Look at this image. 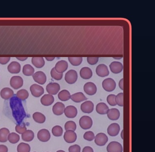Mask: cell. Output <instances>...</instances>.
I'll return each mask as SVG.
<instances>
[{
	"label": "cell",
	"instance_id": "cell-1",
	"mask_svg": "<svg viewBox=\"0 0 155 152\" xmlns=\"http://www.w3.org/2000/svg\"><path fill=\"white\" fill-rule=\"evenodd\" d=\"M9 103L13 116L18 124H20L26 116L21 101L16 96H13L10 99Z\"/></svg>",
	"mask_w": 155,
	"mask_h": 152
},
{
	"label": "cell",
	"instance_id": "cell-2",
	"mask_svg": "<svg viewBox=\"0 0 155 152\" xmlns=\"http://www.w3.org/2000/svg\"><path fill=\"white\" fill-rule=\"evenodd\" d=\"M93 120L90 116H82L79 120V125L84 130L90 129L93 125Z\"/></svg>",
	"mask_w": 155,
	"mask_h": 152
},
{
	"label": "cell",
	"instance_id": "cell-3",
	"mask_svg": "<svg viewBox=\"0 0 155 152\" xmlns=\"http://www.w3.org/2000/svg\"><path fill=\"white\" fill-rule=\"evenodd\" d=\"M102 88L105 91L108 92L113 91L116 88V84L115 82L112 78H107L102 82Z\"/></svg>",
	"mask_w": 155,
	"mask_h": 152
},
{
	"label": "cell",
	"instance_id": "cell-4",
	"mask_svg": "<svg viewBox=\"0 0 155 152\" xmlns=\"http://www.w3.org/2000/svg\"><path fill=\"white\" fill-rule=\"evenodd\" d=\"M78 73L75 70H69L65 75V80L69 84H72L75 83L78 80Z\"/></svg>",
	"mask_w": 155,
	"mask_h": 152
},
{
	"label": "cell",
	"instance_id": "cell-5",
	"mask_svg": "<svg viewBox=\"0 0 155 152\" xmlns=\"http://www.w3.org/2000/svg\"><path fill=\"white\" fill-rule=\"evenodd\" d=\"M23 84V80L19 76H14L10 80V85L15 89H18L21 88Z\"/></svg>",
	"mask_w": 155,
	"mask_h": 152
},
{
	"label": "cell",
	"instance_id": "cell-6",
	"mask_svg": "<svg viewBox=\"0 0 155 152\" xmlns=\"http://www.w3.org/2000/svg\"><path fill=\"white\" fill-rule=\"evenodd\" d=\"M30 91L33 96L39 97L44 93V89L43 87L37 84H33L30 87Z\"/></svg>",
	"mask_w": 155,
	"mask_h": 152
},
{
	"label": "cell",
	"instance_id": "cell-7",
	"mask_svg": "<svg viewBox=\"0 0 155 152\" xmlns=\"http://www.w3.org/2000/svg\"><path fill=\"white\" fill-rule=\"evenodd\" d=\"M37 138L41 142H48L51 138L50 133L49 130L45 128L41 129L38 133Z\"/></svg>",
	"mask_w": 155,
	"mask_h": 152
},
{
	"label": "cell",
	"instance_id": "cell-8",
	"mask_svg": "<svg viewBox=\"0 0 155 152\" xmlns=\"http://www.w3.org/2000/svg\"><path fill=\"white\" fill-rule=\"evenodd\" d=\"M108 141V137L107 135L104 133H100L97 134L95 137V143L99 146L105 145Z\"/></svg>",
	"mask_w": 155,
	"mask_h": 152
},
{
	"label": "cell",
	"instance_id": "cell-9",
	"mask_svg": "<svg viewBox=\"0 0 155 152\" xmlns=\"http://www.w3.org/2000/svg\"><path fill=\"white\" fill-rule=\"evenodd\" d=\"M107 152H123V146L117 141H112L107 146Z\"/></svg>",
	"mask_w": 155,
	"mask_h": 152
},
{
	"label": "cell",
	"instance_id": "cell-10",
	"mask_svg": "<svg viewBox=\"0 0 155 152\" xmlns=\"http://www.w3.org/2000/svg\"><path fill=\"white\" fill-rule=\"evenodd\" d=\"M61 89L60 84L57 82H50L46 87L47 92L49 94L55 95L58 93Z\"/></svg>",
	"mask_w": 155,
	"mask_h": 152
},
{
	"label": "cell",
	"instance_id": "cell-11",
	"mask_svg": "<svg viewBox=\"0 0 155 152\" xmlns=\"http://www.w3.org/2000/svg\"><path fill=\"white\" fill-rule=\"evenodd\" d=\"M32 76L35 81L41 85L45 84L47 81V76L42 71H38L35 72L33 74Z\"/></svg>",
	"mask_w": 155,
	"mask_h": 152
},
{
	"label": "cell",
	"instance_id": "cell-12",
	"mask_svg": "<svg viewBox=\"0 0 155 152\" xmlns=\"http://www.w3.org/2000/svg\"><path fill=\"white\" fill-rule=\"evenodd\" d=\"M84 90L88 95H93L96 93L97 88L93 82H88L84 86Z\"/></svg>",
	"mask_w": 155,
	"mask_h": 152
},
{
	"label": "cell",
	"instance_id": "cell-13",
	"mask_svg": "<svg viewBox=\"0 0 155 152\" xmlns=\"http://www.w3.org/2000/svg\"><path fill=\"white\" fill-rule=\"evenodd\" d=\"M64 138L67 143H74L77 140V135L74 131L68 130L64 134Z\"/></svg>",
	"mask_w": 155,
	"mask_h": 152
},
{
	"label": "cell",
	"instance_id": "cell-14",
	"mask_svg": "<svg viewBox=\"0 0 155 152\" xmlns=\"http://www.w3.org/2000/svg\"><path fill=\"white\" fill-rule=\"evenodd\" d=\"M96 72L97 76L101 77H104L109 75V71L107 66L104 64H101L97 66L96 69Z\"/></svg>",
	"mask_w": 155,
	"mask_h": 152
},
{
	"label": "cell",
	"instance_id": "cell-15",
	"mask_svg": "<svg viewBox=\"0 0 155 152\" xmlns=\"http://www.w3.org/2000/svg\"><path fill=\"white\" fill-rule=\"evenodd\" d=\"M64 113L68 118H74L78 115V110L74 106L69 105L65 108Z\"/></svg>",
	"mask_w": 155,
	"mask_h": 152
},
{
	"label": "cell",
	"instance_id": "cell-16",
	"mask_svg": "<svg viewBox=\"0 0 155 152\" xmlns=\"http://www.w3.org/2000/svg\"><path fill=\"white\" fill-rule=\"evenodd\" d=\"M120 127L117 123H112L107 128V133L111 137H115L119 134Z\"/></svg>",
	"mask_w": 155,
	"mask_h": 152
},
{
	"label": "cell",
	"instance_id": "cell-17",
	"mask_svg": "<svg viewBox=\"0 0 155 152\" xmlns=\"http://www.w3.org/2000/svg\"><path fill=\"white\" fill-rule=\"evenodd\" d=\"M81 109L84 113H91L94 111V103L91 101H85L81 105Z\"/></svg>",
	"mask_w": 155,
	"mask_h": 152
},
{
	"label": "cell",
	"instance_id": "cell-18",
	"mask_svg": "<svg viewBox=\"0 0 155 152\" xmlns=\"http://www.w3.org/2000/svg\"><path fill=\"white\" fill-rule=\"evenodd\" d=\"M65 105L63 103L58 102L55 103L52 107V112L56 116H61L64 113Z\"/></svg>",
	"mask_w": 155,
	"mask_h": 152
},
{
	"label": "cell",
	"instance_id": "cell-19",
	"mask_svg": "<svg viewBox=\"0 0 155 152\" xmlns=\"http://www.w3.org/2000/svg\"><path fill=\"white\" fill-rule=\"evenodd\" d=\"M110 68L112 73L119 74L123 71L124 66L122 63L119 62L114 61L111 63Z\"/></svg>",
	"mask_w": 155,
	"mask_h": 152
},
{
	"label": "cell",
	"instance_id": "cell-20",
	"mask_svg": "<svg viewBox=\"0 0 155 152\" xmlns=\"http://www.w3.org/2000/svg\"><path fill=\"white\" fill-rule=\"evenodd\" d=\"M68 66L67 62L65 60H61L56 63L54 68L56 72L63 74V73L67 70Z\"/></svg>",
	"mask_w": 155,
	"mask_h": 152
},
{
	"label": "cell",
	"instance_id": "cell-21",
	"mask_svg": "<svg viewBox=\"0 0 155 152\" xmlns=\"http://www.w3.org/2000/svg\"><path fill=\"white\" fill-rule=\"evenodd\" d=\"M54 97L50 94H45L42 96L40 99V102L43 105L45 106H49L51 105L54 103Z\"/></svg>",
	"mask_w": 155,
	"mask_h": 152
},
{
	"label": "cell",
	"instance_id": "cell-22",
	"mask_svg": "<svg viewBox=\"0 0 155 152\" xmlns=\"http://www.w3.org/2000/svg\"><path fill=\"white\" fill-rule=\"evenodd\" d=\"M14 95V92L9 88H5L1 90L0 95L3 99L7 100L12 98Z\"/></svg>",
	"mask_w": 155,
	"mask_h": 152
},
{
	"label": "cell",
	"instance_id": "cell-23",
	"mask_svg": "<svg viewBox=\"0 0 155 152\" xmlns=\"http://www.w3.org/2000/svg\"><path fill=\"white\" fill-rule=\"evenodd\" d=\"M8 71L12 74H18L21 71V65L18 62H12L7 67Z\"/></svg>",
	"mask_w": 155,
	"mask_h": 152
},
{
	"label": "cell",
	"instance_id": "cell-24",
	"mask_svg": "<svg viewBox=\"0 0 155 152\" xmlns=\"http://www.w3.org/2000/svg\"><path fill=\"white\" fill-rule=\"evenodd\" d=\"M107 114L108 118L111 121L118 120L120 115V112L117 108H111L110 109H109Z\"/></svg>",
	"mask_w": 155,
	"mask_h": 152
},
{
	"label": "cell",
	"instance_id": "cell-25",
	"mask_svg": "<svg viewBox=\"0 0 155 152\" xmlns=\"http://www.w3.org/2000/svg\"><path fill=\"white\" fill-rule=\"evenodd\" d=\"M80 75L82 79H91L93 76L91 69L88 67H84L81 68L80 72Z\"/></svg>",
	"mask_w": 155,
	"mask_h": 152
},
{
	"label": "cell",
	"instance_id": "cell-26",
	"mask_svg": "<svg viewBox=\"0 0 155 152\" xmlns=\"http://www.w3.org/2000/svg\"><path fill=\"white\" fill-rule=\"evenodd\" d=\"M108 106L107 105V104L104 103H98L96 106V110L97 112L100 115H105L107 114L108 111L109 110Z\"/></svg>",
	"mask_w": 155,
	"mask_h": 152
},
{
	"label": "cell",
	"instance_id": "cell-27",
	"mask_svg": "<svg viewBox=\"0 0 155 152\" xmlns=\"http://www.w3.org/2000/svg\"><path fill=\"white\" fill-rule=\"evenodd\" d=\"M71 99L75 103H80L82 101L87 100V98L81 92L76 93L71 95Z\"/></svg>",
	"mask_w": 155,
	"mask_h": 152
},
{
	"label": "cell",
	"instance_id": "cell-28",
	"mask_svg": "<svg viewBox=\"0 0 155 152\" xmlns=\"http://www.w3.org/2000/svg\"><path fill=\"white\" fill-rule=\"evenodd\" d=\"M35 134L32 130H28L21 134L22 140L26 142H30L34 139Z\"/></svg>",
	"mask_w": 155,
	"mask_h": 152
},
{
	"label": "cell",
	"instance_id": "cell-29",
	"mask_svg": "<svg viewBox=\"0 0 155 152\" xmlns=\"http://www.w3.org/2000/svg\"><path fill=\"white\" fill-rule=\"evenodd\" d=\"M31 62L37 68H42L45 65V60L43 57H33Z\"/></svg>",
	"mask_w": 155,
	"mask_h": 152
},
{
	"label": "cell",
	"instance_id": "cell-30",
	"mask_svg": "<svg viewBox=\"0 0 155 152\" xmlns=\"http://www.w3.org/2000/svg\"><path fill=\"white\" fill-rule=\"evenodd\" d=\"M9 134L10 132L8 128H3L0 129V142L4 143L7 142Z\"/></svg>",
	"mask_w": 155,
	"mask_h": 152
},
{
	"label": "cell",
	"instance_id": "cell-31",
	"mask_svg": "<svg viewBox=\"0 0 155 152\" xmlns=\"http://www.w3.org/2000/svg\"><path fill=\"white\" fill-rule=\"evenodd\" d=\"M33 118L35 121L38 124H43L45 122L46 117L41 112H35L33 114Z\"/></svg>",
	"mask_w": 155,
	"mask_h": 152
},
{
	"label": "cell",
	"instance_id": "cell-32",
	"mask_svg": "<svg viewBox=\"0 0 155 152\" xmlns=\"http://www.w3.org/2000/svg\"><path fill=\"white\" fill-rule=\"evenodd\" d=\"M59 99L62 101H66L71 98V94L69 91L67 90H63L61 91L58 95Z\"/></svg>",
	"mask_w": 155,
	"mask_h": 152
},
{
	"label": "cell",
	"instance_id": "cell-33",
	"mask_svg": "<svg viewBox=\"0 0 155 152\" xmlns=\"http://www.w3.org/2000/svg\"><path fill=\"white\" fill-rule=\"evenodd\" d=\"M35 72V69L30 64H26L23 66L22 73L25 76H33Z\"/></svg>",
	"mask_w": 155,
	"mask_h": 152
},
{
	"label": "cell",
	"instance_id": "cell-34",
	"mask_svg": "<svg viewBox=\"0 0 155 152\" xmlns=\"http://www.w3.org/2000/svg\"><path fill=\"white\" fill-rule=\"evenodd\" d=\"M29 93L27 90L21 89L17 92L16 96L21 100H25L29 97Z\"/></svg>",
	"mask_w": 155,
	"mask_h": 152
},
{
	"label": "cell",
	"instance_id": "cell-35",
	"mask_svg": "<svg viewBox=\"0 0 155 152\" xmlns=\"http://www.w3.org/2000/svg\"><path fill=\"white\" fill-rule=\"evenodd\" d=\"M18 152H30L31 147L28 144L21 142L18 145Z\"/></svg>",
	"mask_w": 155,
	"mask_h": 152
},
{
	"label": "cell",
	"instance_id": "cell-36",
	"mask_svg": "<svg viewBox=\"0 0 155 152\" xmlns=\"http://www.w3.org/2000/svg\"><path fill=\"white\" fill-rule=\"evenodd\" d=\"M8 140L11 144L17 143L20 141V136L15 133H11L9 134L8 137Z\"/></svg>",
	"mask_w": 155,
	"mask_h": 152
},
{
	"label": "cell",
	"instance_id": "cell-37",
	"mask_svg": "<svg viewBox=\"0 0 155 152\" xmlns=\"http://www.w3.org/2000/svg\"><path fill=\"white\" fill-rule=\"evenodd\" d=\"M51 132L53 136L56 137H60L63 134V129L61 126L56 125L52 128Z\"/></svg>",
	"mask_w": 155,
	"mask_h": 152
},
{
	"label": "cell",
	"instance_id": "cell-38",
	"mask_svg": "<svg viewBox=\"0 0 155 152\" xmlns=\"http://www.w3.org/2000/svg\"><path fill=\"white\" fill-rule=\"evenodd\" d=\"M68 60L72 65L78 66L82 63L83 58L82 57H68Z\"/></svg>",
	"mask_w": 155,
	"mask_h": 152
},
{
	"label": "cell",
	"instance_id": "cell-39",
	"mask_svg": "<svg viewBox=\"0 0 155 152\" xmlns=\"http://www.w3.org/2000/svg\"><path fill=\"white\" fill-rule=\"evenodd\" d=\"M64 128L66 131L72 130L75 131L77 129V125L73 121H68L65 124Z\"/></svg>",
	"mask_w": 155,
	"mask_h": 152
},
{
	"label": "cell",
	"instance_id": "cell-40",
	"mask_svg": "<svg viewBox=\"0 0 155 152\" xmlns=\"http://www.w3.org/2000/svg\"><path fill=\"white\" fill-rule=\"evenodd\" d=\"M51 77L55 80H60L62 79V73H59L56 72L54 67H53L51 71Z\"/></svg>",
	"mask_w": 155,
	"mask_h": 152
},
{
	"label": "cell",
	"instance_id": "cell-41",
	"mask_svg": "<svg viewBox=\"0 0 155 152\" xmlns=\"http://www.w3.org/2000/svg\"><path fill=\"white\" fill-rule=\"evenodd\" d=\"M27 130V127L24 123L18 124L15 127V131L19 134H22Z\"/></svg>",
	"mask_w": 155,
	"mask_h": 152
},
{
	"label": "cell",
	"instance_id": "cell-42",
	"mask_svg": "<svg viewBox=\"0 0 155 152\" xmlns=\"http://www.w3.org/2000/svg\"><path fill=\"white\" fill-rule=\"evenodd\" d=\"M124 93H119L115 96V102L116 105L119 106H124Z\"/></svg>",
	"mask_w": 155,
	"mask_h": 152
},
{
	"label": "cell",
	"instance_id": "cell-43",
	"mask_svg": "<svg viewBox=\"0 0 155 152\" xmlns=\"http://www.w3.org/2000/svg\"><path fill=\"white\" fill-rule=\"evenodd\" d=\"M95 135L92 131H87L84 134V139L87 141H91L95 138Z\"/></svg>",
	"mask_w": 155,
	"mask_h": 152
},
{
	"label": "cell",
	"instance_id": "cell-44",
	"mask_svg": "<svg viewBox=\"0 0 155 152\" xmlns=\"http://www.w3.org/2000/svg\"><path fill=\"white\" fill-rule=\"evenodd\" d=\"M115 96L116 95H115L110 94L107 97V102L109 105L112 106H115L117 105L115 102Z\"/></svg>",
	"mask_w": 155,
	"mask_h": 152
},
{
	"label": "cell",
	"instance_id": "cell-45",
	"mask_svg": "<svg viewBox=\"0 0 155 152\" xmlns=\"http://www.w3.org/2000/svg\"><path fill=\"white\" fill-rule=\"evenodd\" d=\"M81 148L78 144L71 145L68 148L69 152H81Z\"/></svg>",
	"mask_w": 155,
	"mask_h": 152
},
{
	"label": "cell",
	"instance_id": "cell-46",
	"mask_svg": "<svg viewBox=\"0 0 155 152\" xmlns=\"http://www.w3.org/2000/svg\"><path fill=\"white\" fill-rule=\"evenodd\" d=\"M87 62L91 65H95L98 62L99 58L98 57H87Z\"/></svg>",
	"mask_w": 155,
	"mask_h": 152
},
{
	"label": "cell",
	"instance_id": "cell-47",
	"mask_svg": "<svg viewBox=\"0 0 155 152\" xmlns=\"http://www.w3.org/2000/svg\"><path fill=\"white\" fill-rule=\"evenodd\" d=\"M10 60V57H0V63L2 65L6 64Z\"/></svg>",
	"mask_w": 155,
	"mask_h": 152
},
{
	"label": "cell",
	"instance_id": "cell-48",
	"mask_svg": "<svg viewBox=\"0 0 155 152\" xmlns=\"http://www.w3.org/2000/svg\"><path fill=\"white\" fill-rule=\"evenodd\" d=\"M8 147L5 145L0 144V152H8Z\"/></svg>",
	"mask_w": 155,
	"mask_h": 152
},
{
	"label": "cell",
	"instance_id": "cell-49",
	"mask_svg": "<svg viewBox=\"0 0 155 152\" xmlns=\"http://www.w3.org/2000/svg\"><path fill=\"white\" fill-rule=\"evenodd\" d=\"M82 152H94V150L90 146H85L83 149Z\"/></svg>",
	"mask_w": 155,
	"mask_h": 152
},
{
	"label": "cell",
	"instance_id": "cell-50",
	"mask_svg": "<svg viewBox=\"0 0 155 152\" xmlns=\"http://www.w3.org/2000/svg\"><path fill=\"white\" fill-rule=\"evenodd\" d=\"M124 79H122L119 81V88L122 90H124Z\"/></svg>",
	"mask_w": 155,
	"mask_h": 152
},
{
	"label": "cell",
	"instance_id": "cell-51",
	"mask_svg": "<svg viewBox=\"0 0 155 152\" xmlns=\"http://www.w3.org/2000/svg\"><path fill=\"white\" fill-rule=\"evenodd\" d=\"M16 59H17L18 60H19L21 61H24L28 59V57H16Z\"/></svg>",
	"mask_w": 155,
	"mask_h": 152
},
{
	"label": "cell",
	"instance_id": "cell-52",
	"mask_svg": "<svg viewBox=\"0 0 155 152\" xmlns=\"http://www.w3.org/2000/svg\"><path fill=\"white\" fill-rule=\"evenodd\" d=\"M45 59L48 61H53L55 59V57H45Z\"/></svg>",
	"mask_w": 155,
	"mask_h": 152
},
{
	"label": "cell",
	"instance_id": "cell-53",
	"mask_svg": "<svg viewBox=\"0 0 155 152\" xmlns=\"http://www.w3.org/2000/svg\"><path fill=\"white\" fill-rule=\"evenodd\" d=\"M124 130H122V132L121 133V137L122 138V139L124 140Z\"/></svg>",
	"mask_w": 155,
	"mask_h": 152
},
{
	"label": "cell",
	"instance_id": "cell-54",
	"mask_svg": "<svg viewBox=\"0 0 155 152\" xmlns=\"http://www.w3.org/2000/svg\"><path fill=\"white\" fill-rule=\"evenodd\" d=\"M56 152H66L62 150H60L57 151Z\"/></svg>",
	"mask_w": 155,
	"mask_h": 152
},
{
	"label": "cell",
	"instance_id": "cell-55",
	"mask_svg": "<svg viewBox=\"0 0 155 152\" xmlns=\"http://www.w3.org/2000/svg\"></svg>",
	"mask_w": 155,
	"mask_h": 152
},
{
	"label": "cell",
	"instance_id": "cell-56",
	"mask_svg": "<svg viewBox=\"0 0 155 152\" xmlns=\"http://www.w3.org/2000/svg\"></svg>",
	"mask_w": 155,
	"mask_h": 152
}]
</instances>
